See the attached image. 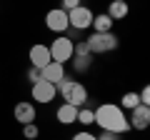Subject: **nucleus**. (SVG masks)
<instances>
[{
  "mask_svg": "<svg viewBox=\"0 0 150 140\" xmlns=\"http://www.w3.org/2000/svg\"><path fill=\"white\" fill-rule=\"evenodd\" d=\"M95 123L100 125L103 130H108V133H130V123H128V115H125V110L120 108V105H115V103H103V105H98L95 110Z\"/></svg>",
  "mask_w": 150,
  "mask_h": 140,
  "instance_id": "f257e3e1",
  "label": "nucleus"
},
{
  "mask_svg": "<svg viewBox=\"0 0 150 140\" xmlns=\"http://www.w3.org/2000/svg\"><path fill=\"white\" fill-rule=\"evenodd\" d=\"M55 88H58L60 98H63L68 105H75V108H85V103H88V88L83 85V83L70 80V78L65 75V80H60Z\"/></svg>",
  "mask_w": 150,
  "mask_h": 140,
  "instance_id": "f03ea898",
  "label": "nucleus"
},
{
  "mask_svg": "<svg viewBox=\"0 0 150 140\" xmlns=\"http://www.w3.org/2000/svg\"><path fill=\"white\" fill-rule=\"evenodd\" d=\"M85 43H88L90 55H105V53L118 50L120 40H118V35H115V33H93Z\"/></svg>",
  "mask_w": 150,
  "mask_h": 140,
  "instance_id": "7ed1b4c3",
  "label": "nucleus"
},
{
  "mask_svg": "<svg viewBox=\"0 0 150 140\" xmlns=\"http://www.w3.org/2000/svg\"><path fill=\"white\" fill-rule=\"evenodd\" d=\"M48 50H50V60H55V63L65 65L68 60H73V40H70L68 35H58V38L48 45Z\"/></svg>",
  "mask_w": 150,
  "mask_h": 140,
  "instance_id": "20e7f679",
  "label": "nucleus"
},
{
  "mask_svg": "<svg viewBox=\"0 0 150 140\" xmlns=\"http://www.w3.org/2000/svg\"><path fill=\"white\" fill-rule=\"evenodd\" d=\"M90 23H93V10H90V8H85V5H78L75 10L68 13V25L73 28L75 33L88 30V28H90Z\"/></svg>",
  "mask_w": 150,
  "mask_h": 140,
  "instance_id": "39448f33",
  "label": "nucleus"
},
{
  "mask_svg": "<svg viewBox=\"0 0 150 140\" xmlns=\"http://www.w3.org/2000/svg\"><path fill=\"white\" fill-rule=\"evenodd\" d=\"M45 28L53 33H58V35H65V30H70L68 25V13L63 10V8H53V10L45 13Z\"/></svg>",
  "mask_w": 150,
  "mask_h": 140,
  "instance_id": "423d86ee",
  "label": "nucleus"
},
{
  "mask_svg": "<svg viewBox=\"0 0 150 140\" xmlns=\"http://www.w3.org/2000/svg\"><path fill=\"white\" fill-rule=\"evenodd\" d=\"M33 100L35 103H43V105H48V103H53L55 100V95H58V88L53 85V83H48V80H38L35 85H33Z\"/></svg>",
  "mask_w": 150,
  "mask_h": 140,
  "instance_id": "0eeeda50",
  "label": "nucleus"
},
{
  "mask_svg": "<svg viewBox=\"0 0 150 140\" xmlns=\"http://www.w3.org/2000/svg\"><path fill=\"white\" fill-rule=\"evenodd\" d=\"M130 130H145L150 125V105H138V108L130 110Z\"/></svg>",
  "mask_w": 150,
  "mask_h": 140,
  "instance_id": "6e6552de",
  "label": "nucleus"
},
{
  "mask_svg": "<svg viewBox=\"0 0 150 140\" xmlns=\"http://www.w3.org/2000/svg\"><path fill=\"white\" fill-rule=\"evenodd\" d=\"M40 78H43V80H48V83H53V85H58L60 80H65V65L50 60L45 68H40Z\"/></svg>",
  "mask_w": 150,
  "mask_h": 140,
  "instance_id": "1a4fd4ad",
  "label": "nucleus"
},
{
  "mask_svg": "<svg viewBox=\"0 0 150 140\" xmlns=\"http://www.w3.org/2000/svg\"><path fill=\"white\" fill-rule=\"evenodd\" d=\"M13 115H15V120H18L20 125L35 123V105H33L30 100H23V103H18V105H15Z\"/></svg>",
  "mask_w": 150,
  "mask_h": 140,
  "instance_id": "9d476101",
  "label": "nucleus"
},
{
  "mask_svg": "<svg viewBox=\"0 0 150 140\" xmlns=\"http://www.w3.org/2000/svg\"><path fill=\"white\" fill-rule=\"evenodd\" d=\"M28 55H30V65H33V68H38V70L45 68V65L50 63V50H48V45H40V43L33 45Z\"/></svg>",
  "mask_w": 150,
  "mask_h": 140,
  "instance_id": "9b49d317",
  "label": "nucleus"
},
{
  "mask_svg": "<svg viewBox=\"0 0 150 140\" xmlns=\"http://www.w3.org/2000/svg\"><path fill=\"white\" fill-rule=\"evenodd\" d=\"M112 25H115V20H112L108 13H100V15H93V33H112Z\"/></svg>",
  "mask_w": 150,
  "mask_h": 140,
  "instance_id": "f8f14e48",
  "label": "nucleus"
},
{
  "mask_svg": "<svg viewBox=\"0 0 150 140\" xmlns=\"http://www.w3.org/2000/svg\"><path fill=\"white\" fill-rule=\"evenodd\" d=\"M55 115H58V120H60L63 125H73L75 120H78V108H75V105H68V103H63Z\"/></svg>",
  "mask_w": 150,
  "mask_h": 140,
  "instance_id": "ddd939ff",
  "label": "nucleus"
},
{
  "mask_svg": "<svg viewBox=\"0 0 150 140\" xmlns=\"http://www.w3.org/2000/svg\"><path fill=\"white\" fill-rule=\"evenodd\" d=\"M128 13H130V8H128L125 0H110V5H108V15H110L112 20H123Z\"/></svg>",
  "mask_w": 150,
  "mask_h": 140,
  "instance_id": "4468645a",
  "label": "nucleus"
},
{
  "mask_svg": "<svg viewBox=\"0 0 150 140\" xmlns=\"http://www.w3.org/2000/svg\"><path fill=\"white\" fill-rule=\"evenodd\" d=\"M73 68H75V73H88V70L93 68V55L88 53V55H73Z\"/></svg>",
  "mask_w": 150,
  "mask_h": 140,
  "instance_id": "2eb2a0df",
  "label": "nucleus"
},
{
  "mask_svg": "<svg viewBox=\"0 0 150 140\" xmlns=\"http://www.w3.org/2000/svg\"><path fill=\"white\" fill-rule=\"evenodd\" d=\"M75 123H80V125H93L95 123V113H93V108H78V120Z\"/></svg>",
  "mask_w": 150,
  "mask_h": 140,
  "instance_id": "dca6fc26",
  "label": "nucleus"
},
{
  "mask_svg": "<svg viewBox=\"0 0 150 140\" xmlns=\"http://www.w3.org/2000/svg\"><path fill=\"white\" fill-rule=\"evenodd\" d=\"M138 105H140L138 93H125V95L120 98V108L123 110H133V108H138Z\"/></svg>",
  "mask_w": 150,
  "mask_h": 140,
  "instance_id": "f3484780",
  "label": "nucleus"
},
{
  "mask_svg": "<svg viewBox=\"0 0 150 140\" xmlns=\"http://www.w3.org/2000/svg\"><path fill=\"white\" fill-rule=\"evenodd\" d=\"M23 135H25L28 140H38V135H40V128H38L35 123H28V125H23Z\"/></svg>",
  "mask_w": 150,
  "mask_h": 140,
  "instance_id": "a211bd4d",
  "label": "nucleus"
},
{
  "mask_svg": "<svg viewBox=\"0 0 150 140\" xmlns=\"http://www.w3.org/2000/svg\"><path fill=\"white\" fill-rule=\"evenodd\" d=\"M70 140H98V138H95L93 133H88V130H80V133H75Z\"/></svg>",
  "mask_w": 150,
  "mask_h": 140,
  "instance_id": "6ab92c4d",
  "label": "nucleus"
},
{
  "mask_svg": "<svg viewBox=\"0 0 150 140\" xmlns=\"http://www.w3.org/2000/svg\"><path fill=\"white\" fill-rule=\"evenodd\" d=\"M28 80H30L33 85H35L38 80H43V78H40V70H38V68H33V65H30V70H28Z\"/></svg>",
  "mask_w": 150,
  "mask_h": 140,
  "instance_id": "aec40b11",
  "label": "nucleus"
},
{
  "mask_svg": "<svg viewBox=\"0 0 150 140\" xmlns=\"http://www.w3.org/2000/svg\"><path fill=\"white\" fill-rule=\"evenodd\" d=\"M138 98H140V105H150V88H143L138 93Z\"/></svg>",
  "mask_w": 150,
  "mask_h": 140,
  "instance_id": "412c9836",
  "label": "nucleus"
},
{
  "mask_svg": "<svg viewBox=\"0 0 150 140\" xmlns=\"http://www.w3.org/2000/svg\"><path fill=\"white\" fill-rule=\"evenodd\" d=\"M80 5V0H63V10L65 13H70V10H75V8Z\"/></svg>",
  "mask_w": 150,
  "mask_h": 140,
  "instance_id": "4be33fe9",
  "label": "nucleus"
},
{
  "mask_svg": "<svg viewBox=\"0 0 150 140\" xmlns=\"http://www.w3.org/2000/svg\"><path fill=\"white\" fill-rule=\"evenodd\" d=\"M98 140H120V135H118V133H108V130H103Z\"/></svg>",
  "mask_w": 150,
  "mask_h": 140,
  "instance_id": "5701e85b",
  "label": "nucleus"
}]
</instances>
